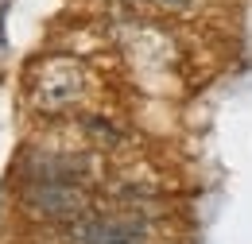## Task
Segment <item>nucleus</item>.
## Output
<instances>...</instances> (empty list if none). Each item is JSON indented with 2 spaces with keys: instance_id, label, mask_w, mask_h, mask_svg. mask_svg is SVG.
I'll list each match as a JSON object with an SVG mask.
<instances>
[{
  "instance_id": "1",
  "label": "nucleus",
  "mask_w": 252,
  "mask_h": 244,
  "mask_svg": "<svg viewBox=\"0 0 252 244\" xmlns=\"http://www.w3.org/2000/svg\"><path fill=\"white\" fill-rule=\"evenodd\" d=\"M86 93H90V70L70 55H47L28 74V97H32L35 113H43V117L70 113L74 105L86 101Z\"/></svg>"
},
{
  "instance_id": "2",
  "label": "nucleus",
  "mask_w": 252,
  "mask_h": 244,
  "mask_svg": "<svg viewBox=\"0 0 252 244\" xmlns=\"http://www.w3.org/2000/svg\"><path fill=\"white\" fill-rule=\"evenodd\" d=\"M20 210L35 221H51V225H66L86 210H94V198L86 186L74 183H24L20 186Z\"/></svg>"
},
{
  "instance_id": "3",
  "label": "nucleus",
  "mask_w": 252,
  "mask_h": 244,
  "mask_svg": "<svg viewBox=\"0 0 252 244\" xmlns=\"http://www.w3.org/2000/svg\"><path fill=\"white\" fill-rule=\"evenodd\" d=\"M24 183H74L90 186L94 183V159L82 152H55V148H28L16 163Z\"/></svg>"
},
{
  "instance_id": "4",
  "label": "nucleus",
  "mask_w": 252,
  "mask_h": 244,
  "mask_svg": "<svg viewBox=\"0 0 252 244\" xmlns=\"http://www.w3.org/2000/svg\"><path fill=\"white\" fill-rule=\"evenodd\" d=\"M82 132H86V140H94V144H101V148L125 144V132L109 121V117H101V113H86V117H82Z\"/></svg>"
}]
</instances>
